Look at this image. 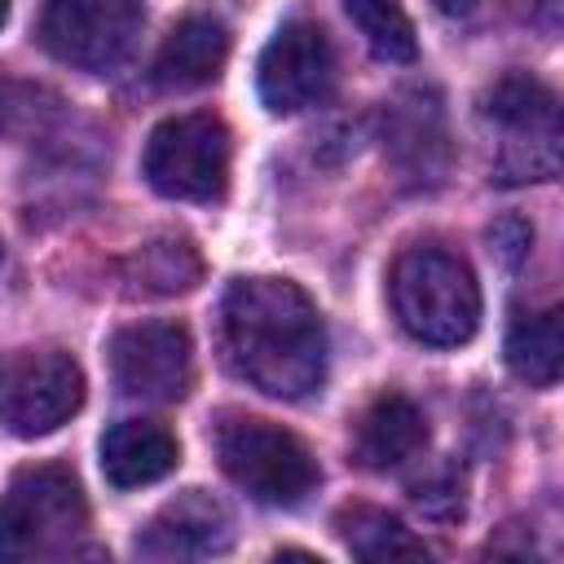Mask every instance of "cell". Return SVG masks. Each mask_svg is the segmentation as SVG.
Here are the masks:
<instances>
[{"instance_id":"obj_14","label":"cell","mask_w":564,"mask_h":564,"mask_svg":"<svg viewBox=\"0 0 564 564\" xmlns=\"http://www.w3.org/2000/svg\"><path fill=\"white\" fill-rule=\"evenodd\" d=\"M480 115L516 137H529V145H538V150L560 154V110H555V93L542 79L520 75V70L502 75L494 88H485Z\"/></svg>"},{"instance_id":"obj_9","label":"cell","mask_w":564,"mask_h":564,"mask_svg":"<svg viewBox=\"0 0 564 564\" xmlns=\"http://www.w3.org/2000/svg\"><path fill=\"white\" fill-rule=\"evenodd\" d=\"M335 84V48L317 22H282L256 62L260 101L273 115H295L317 106Z\"/></svg>"},{"instance_id":"obj_17","label":"cell","mask_w":564,"mask_h":564,"mask_svg":"<svg viewBox=\"0 0 564 564\" xmlns=\"http://www.w3.org/2000/svg\"><path fill=\"white\" fill-rule=\"evenodd\" d=\"M203 260L185 238H159L128 256V282L145 295H181L198 286Z\"/></svg>"},{"instance_id":"obj_12","label":"cell","mask_w":564,"mask_h":564,"mask_svg":"<svg viewBox=\"0 0 564 564\" xmlns=\"http://www.w3.org/2000/svg\"><path fill=\"white\" fill-rule=\"evenodd\" d=\"M427 445V419L423 410L401 397V392H379L361 419H357V436H352V454L361 467L370 471H388L401 467L405 458H414Z\"/></svg>"},{"instance_id":"obj_21","label":"cell","mask_w":564,"mask_h":564,"mask_svg":"<svg viewBox=\"0 0 564 564\" xmlns=\"http://www.w3.org/2000/svg\"><path fill=\"white\" fill-rule=\"evenodd\" d=\"M9 9H13V0H0V26L9 22Z\"/></svg>"},{"instance_id":"obj_18","label":"cell","mask_w":564,"mask_h":564,"mask_svg":"<svg viewBox=\"0 0 564 564\" xmlns=\"http://www.w3.org/2000/svg\"><path fill=\"white\" fill-rule=\"evenodd\" d=\"M344 13L352 18V26L361 31V40L370 44L375 57L414 62L419 40H414V22L401 9V0H344Z\"/></svg>"},{"instance_id":"obj_2","label":"cell","mask_w":564,"mask_h":564,"mask_svg":"<svg viewBox=\"0 0 564 564\" xmlns=\"http://www.w3.org/2000/svg\"><path fill=\"white\" fill-rule=\"evenodd\" d=\"M392 313L401 330L427 348H458L480 326V286L463 256L445 247H410L392 264Z\"/></svg>"},{"instance_id":"obj_3","label":"cell","mask_w":564,"mask_h":564,"mask_svg":"<svg viewBox=\"0 0 564 564\" xmlns=\"http://www.w3.org/2000/svg\"><path fill=\"white\" fill-rule=\"evenodd\" d=\"M88 529V502L70 467H22L0 494V560L70 555Z\"/></svg>"},{"instance_id":"obj_6","label":"cell","mask_w":564,"mask_h":564,"mask_svg":"<svg viewBox=\"0 0 564 564\" xmlns=\"http://www.w3.org/2000/svg\"><path fill=\"white\" fill-rule=\"evenodd\" d=\"M84 405V370L62 348H18L0 357V423L13 436H48Z\"/></svg>"},{"instance_id":"obj_11","label":"cell","mask_w":564,"mask_h":564,"mask_svg":"<svg viewBox=\"0 0 564 564\" xmlns=\"http://www.w3.org/2000/svg\"><path fill=\"white\" fill-rule=\"evenodd\" d=\"M225 57H229V26L216 13L194 9L163 40V48L154 57V84L176 88V93L203 88L225 70Z\"/></svg>"},{"instance_id":"obj_10","label":"cell","mask_w":564,"mask_h":564,"mask_svg":"<svg viewBox=\"0 0 564 564\" xmlns=\"http://www.w3.org/2000/svg\"><path fill=\"white\" fill-rule=\"evenodd\" d=\"M225 546H229V511L203 489L172 498L137 538V555L150 560H198Z\"/></svg>"},{"instance_id":"obj_4","label":"cell","mask_w":564,"mask_h":564,"mask_svg":"<svg viewBox=\"0 0 564 564\" xmlns=\"http://www.w3.org/2000/svg\"><path fill=\"white\" fill-rule=\"evenodd\" d=\"M216 458L225 476L264 507H295L317 489V458L282 423L234 414L216 427Z\"/></svg>"},{"instance_id":"obj_5","label":"cell","mask_w":564,"mask_h":564,"mask_svg":"<svg viewBox=\"0 0 564 564\" xmlns=\"http://www.w3.org/2000/svg\"><path fill=\"white\" fill-rule=\"evenodd\" d=\"M141 176L163 198L181 203H212L229 185V128L225 119L194 110L163 119L145 150H141Z\"/></svg>"},{"instance_id":"obj_8","label":"cell","mask_w":564,"mask_h":564,"mask_svg":"<svg viewBox=\"0 0 564 564\" xmlns=\"http://www.w3.org/2000/svg\"><path fill=\"white\" fill-rule=\"evenodd\" d=\"M110 375L123 397L181 401L194 383V339L181 322H132L110 335Z\"/></svg>"},{"instance_id":"obj_19","label":"cell","mask_w":564,"mask_h":564,"mask_svg":"<svg viewBox=\"0 0 564 564\" xmlns=\"http://www.w3.org/2000/svg\"><path fill=\"white\" fill-rule=\"evenodd\" d=\"M489 242H494V251H498L507 264H520L524 251H529V242H533V229H529L524 220L507 216V220H498V225L489 229Z\"/></svg>"},{"instance_id":"obj_7","label":"cell","mask_w":564,"mask_h":564,"mask_svg":"<svg viewBox=\"0 0 564 564\" xmlns=\"http://www.w3.org/2000/svg\"><path fill=\"white\" fill-rule=\"evenodd\" d=\"M141 0H44L40 44L75 70H110L141 35Z\"/></svg>"},{"instance_id":"obj_20","label":"cell","mask_w":564,"mask_h":564,"mask_svg":"<svg viewBox=\"0 0 564 564\" xmlns=\"http://www.w3.org/2000/svg\"><path fill=\"white\" fill-rule=\"evenodd\" d=\"M432 4H436L445 18H467V13H471L480 0H432Z\"/></svg>"},{"instance_id":"obj_22","label":"cell","mask_w":564,"mask_h":564,"mask_svg":"<svg viewBox=\"0 0 564 564\" xmlns=\"http://www.w3.org/2000/svg\"><path fill=\"white\" fill-rule=\"evenodd\" d=\"M0 119H4V88H0Z\"/></svg>"},{"instance_id":"obj_13","label":"cell","mask_w":564,"mask_h":564,"mask_svg":"<svg viewBox=\"0 0 564 564\" xmlns=\"http://www.w3.org/2000/svg\"><path fill=\"white\" fill-rule=\"evenodd\" d=\"M181 463V445L150 419H123L101 436V476L115 489H141L163 480Z\"/></svg>"},{"instance_id":"obj_16","label":"cell","mask_w":564,"mask_h":564,"mask_svg":"<svg viewBox=\"0 0 564 564\" xmlns=\"http://www.w3.org/2000/svg\"><path fill=\"white\" fill-rule=\"evenodd\" d=\"M335 529L357 560H423L427 555V546L397 516L379 507H344Z\"/></svg>"},{"instance_id":"obj_15","label":"cell","mask_w":564,"mask_h":564,"mask_svg":"<svg viewBox=\"0 0 564 564\" xmlns=\"http://www.w3.org/2000/svg\"><path fill=\"white\" fill-rule=\"evenodd\" d=\"M507 366L516 379H524L529 388H551L560 379L564 366V322L560 308L533 313V317H516L507 330Z\"/></svg>"},{"instance_id":"obj_1","label":"cell","mask_w":564,"mask_h":564,"mask_svg":"<svg viewBox=\"0 0 564 564\" xmlns=\"http://www.w3.org/2000/svg\"><path fill=\"white\" fill-rule=\"evenodd\" d=\"M220 344L264 397H308L326 375V330L291 278H238L220 300Z\"/></svg>"}]
</instances>
